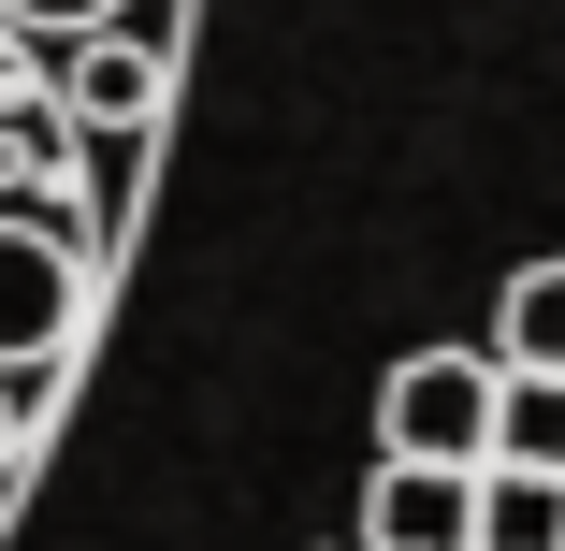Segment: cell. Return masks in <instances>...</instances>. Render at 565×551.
Here are the masks:
<instances>
[{
	"label": "cell",
	"mask_w": 565,
	"mask_h": 551,
	"mask_svg": "<svg viewBox=\"0 0 565 551\" xmlns=\"http://www.w3.org/2000/svg\"><path fill=\"white\" fill-rule=\"evenodd\" d=\"M493 406H508V363H493V349H420V363H392V392H377V465H493Z\"/></svg>",
	"instance_id": "cell-1"
},
{
	"label": "cell",
	"mask_w": 565,
	"mask_h": 551,
	"mask_svg": "<svg viewBox=\"0 0 565 551\" xmlns=\"http://www.w3.org/2000/svg\"><path fill=\"white\" fill-rule=\"evenodd\" d=\"M73 319H87V247L58 233V218L0 203V378H44L73 349Z\"/></svg>",
	"instance_id": "cell-2"
},
{
	"label": "cell",
	"mask_w": 565,
	"mask_h": 551,
	"mask_svg": "<svg viewBox=\"0 0 565 551\" xmlns=\"http://www.w3.org/2000/svg\"><path fill=\"white\" fill-rule=\"evenodd\" d=\"M479 479L493 465H377L363 479V551H479Z\"/></svg>",
	"instance_id": "cell-3"
},
{
	"label": "cell",
	"mask_w": 565,
	"mask_h": 551,
	"mask_svg": "<svg viewBox=\"0 0 565 551\" xmlns=\"http://www.w3.org/2000/svg\"><path fill=\"white\" fill-rule=\"evenodd\" d=\"M58 102H73V131H146L160 117V44L146 30H87L58 59Z\"/></svg>",
	"instance_id": "cell-4"
},
{
	"label": "cell",
	"mask_w": 565,
	"mask_h": 551,
	"mask_svg": "<svg viewBox=\"0 0 565 551\" xmlns=\"http://www.w3.org/2000/svg\"><path fill=\"white\" fill-rule=\"evenodd\" d=\"M493 363H508V378H565V262H522V276H508Z\"/></svg>",
	"instance_id": "cell-5"
},
{
	"label": "cell",
	"mask_w": 565,
	"mask_h": 551,
	"mask_svg": "<svg viewBox=\"0 0 565 551\" xmlns=\"http://www.w3.org/2000/svg\"><path fill=\"white\" fill-rule=\"evenodd\" d=\"M479 551H565V479L493 465V479H479Z\"/></svg>",
	"instance_id": "cell-6"
},
{
	"label": "cell",
	"mask_w": 565,
	"mask_h": 551,
	"mask_svg": "<svg viewBox=\"0 0 565 551\" xmlns=\"http://www.w3.org/2000/svg\"><path fill=\"white\" fill-rule=\"evenodd\" d=\"M493 465L565 479V378H508V406H493Z\"/></svg>",
	"instance_id": "cell-7"
},
{
	"label": "cell",
	"mask_w": 565,
	"mask_h": 551,
	"mask_svg": "<svg viewBox=\"0 0 565 551\" xmlns=\"http://www.w3.org/2000/svg\"><path fill=\"white\" fill-rule=\"evenodd\" d=\"M131 174H146V131H87L73 146V189H87V233L117 247V218H131Z\"/></svg>",
	"instance_id": "cell-8"
},
{
	"label": "cell",
	"mask_w": 565,
	"mask_h": 551,
	"mask_svg": "<svg viewBox=\"0 0 565 551\" xmlns=\"http://www.w3.org/2000/svg\"><path fill=\"white\" fill-rule=\"evenodd\" d=\"M0 30H30V44H87V30H131V0H0Z\"/></svg>",
	"instance_id": "cell-9"
},
{
	"label": "cell",
	"mask_w": 565,
	"mask_h": 551,
	"mask_svg": "<svg viewBox=\"0 0 565 551\" xmlns=\"http://www.w3.org/2000/svg\"><path fill=\"white\" fill-rule=\"evenodd\" d=\"M30 392H44V378H0V465L30 451Z\"/></svg>",
	"instance_id": "cell-10"
}]
</instances>
